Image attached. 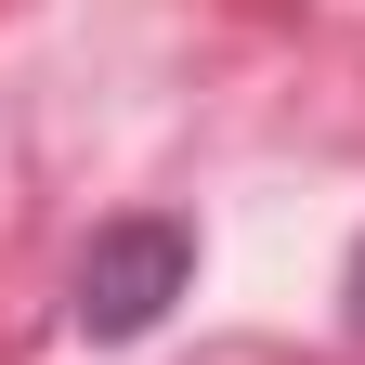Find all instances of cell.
<instances>
[{
	"label": "cell",
	"instance_id": "7a4b0ae2",
	"mask_svg": "<svg viewBox=\"0 0 365 365\" xmlns=\"http://www.w3.org/2000/svg\"><path fill=\"white\" fill-rule=\"evenodd\" d=\"M339 313H352V339H365V248H352V274H339Z\"/></svg>",
	"mask_w": 365,
	"mask_h": 365
},
{
	"label": "cell",
	"instance_id": "6da1fadb",
	"mask_svg": "<svg viewBox=\"0 0 365 365\" xmlns=\"http://www.w3.org/2000/svg\"><path fill=\"white\" fill-rule=\"evenodd\" d=\"M182 287H196V235L157 222V209H130V222H105L91 261H78V339H144V327H170Z\"/></svg>",
	"mask_w": 365,
	"mask_h": 365
}]
</instances>
